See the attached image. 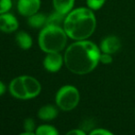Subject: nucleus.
I'll return each instance as SVG.
<instances>
[{
    "label": "nucleus",
    "instance_id": "1",
    "mask_svg": "<svg viewBox=\"0 0 135 135\" xmlns=\"http://www.w3.org/2000/svg\"><path fill=\"white\" fill-rule=\"evenodd\" d=\"M100 52L93 42L78 41L71 44L64 54V64L69 71L76 75H85L96 68Z\"/></svg>",
    "mask_w": 135,
    "mask_h": 135
},
{
    "label": "nucleus",
    "instance_id": "2",
    "mask_svg": "<svg viewBox=\"0 0 135 135\" xmlns=\"http://www.w3.org/2000/svg\"><path fill=\"white\" fill-rule=\"evenodd\" d=\"M96 18L92 10L79 7L68 13L64 20V30L69 38L84 41L90 37L96 28Z\"/></svg>",
    "mask_w": 135,
    "mask_h": 135
},
{
    "label": "nucleus",
    "instance_id": "3",
    "mask_svg": "<svg viewBox=\"0 0 135 135\" xmlns=\"http://www.w3.org/2000/svg\"><path fill=\"white\" fill-rule=\"evenodd\" d=\"M67 34L60 26H45L39 35V46L46 54L60 52L64 49Z\"/></svg>",
    "mask_w": 135,
    "mask_h": 135
},
{
    "label": "nucleus",
    "instance_id": "4",
    "mask_svg": "<svg viewBox=\"0 0 135 135\" xmlns=\"http://www.w3.org/2000/svg\"><path fill=\"white\" fill-rule=\"evenodd\" d=\"M80 99L79 92L73 85H64L58 90L55 97L56 104L61 109L69 111L77 106Z\"/></svg>",
    "mask_w": 135,
    "mask_h": 135
},
{
    "label": "nucleus",
    "instance_id": "5",
    "mask_svg": "<svg viewBox=\"0 0 135 135\" xmlns=\"http://www.w3.org/2000/svg\"><path fill=\"white\" fill-rule=\"evenodd\" d=\"M41 7V0H18V11L24 17H30L37 13Z\"/></svg>",
    "mask_w": 135,
    "mask_h": 135
},
{
    "label": "nucleus",
    "instance_id": "6",
    "mask_svg": "<svg viewBox=\"0 0 135 135\" xmlns=\"http://www.w3.org/2000/svg\"><path fill=\"white\" fill-rule=\"evenodd\" d=\"M22 80H23L24 88H25L28 99L39 96L41 90V86L37 79L30 75H22Z\"/></svg>",
    "mask_w": 135,
    "mask_h": 135
},
{
    "label": "nucleus",
    "instance_id": "7",
    "mask_svg": "<svg viewBox=\"0 0 135 135\" xmlns=\"http://www.w3.org/2000/svg\"><path fill=\"white\" fill-rule=\"evenodd\" d=\"M62 62H64V59L59 52H50V54H47L46 57L43 60V65L47 71L55 73L61 69Z\"/></svg>",
    "mask_w": 135,
    "mask_h": 135
},
{
    "label": "nucleus",
    "instance_id": "8",
    "mask_svg": "<svg viewBox=\"0 0 135 135\" xmlns=\"http://www.w3.org/2000/svg\"><path fill=\"white\" fill-rule=\"evenodd\" d=\"M18 21L16 17L9 13L0 15V30L5 33H11L18 30Z\"/></svg>",
    "mask_w": 135,
    "mask_h": 135
},
{
    "label": "nucleus",
    "instance_id": "9",
    "mask_svg": "<svg viewBox=\"0 0 135 135\" xmlns=\"http://www.w3.org/2000/svg\"><path fill=\"white\" fill-rule=\"evenodd\" d=\"M9 92L16 98L23 100L28 99L27 95H26L25 92V88H24L22 76L16 77L10 82V84H9Z\"/></svg>",
    "mask_w": 135,
    "mask_h": 135
},
{
    "label": "nucleus",
    "instance_id": "10",
    "mask_svg": "<svg viewBox=\"0 0 135 135\" xmlns=\"http://www.w3.org/2000/svg\"><path fill=\"white\" fill-rule=\"evenodd\" d=\"M119 48H120V41L115 36H108L101 42V51L104 54H115L119 50Z\"/></svg>",
    "mask_w": 135,
    "mask_h": 135
},
{
    "label": "nucleus",
    "instance_id": "11",
    "mask_svg": "<svg viewBox=\"0 0 135 135\" xmlns=\"http://www.w3.org/2000/svg\"><path fill=\"white\" fill-rule=\"evenodd\" d=\"M58 115V110L54 105H45L38 111V117L42 120H52Z\"/></svg>",
    "mask_w": 135,
    "mask_h": 135
},
{
    "label": "nucleus",
    "instance_id": "12",
    "mask_svg": "<svg viewBox=\"0 0 135 135\" xmlns=\"http://www.w3.org/2000/svg\"><path fill=\"white\" fill-rule=\"evenodd\" d=\"M55 10L62 15H67L72 10L75 0H52Z\"/></svg>",
    "mask_w": 135,
    "mask_h": 135
},
{
    "label": "nucleus",
    "instance_id": "13",
    "mask_svg": "<svg viewBox=\"0 0 135 135\" xmlns=\"http://www.w3.org/2000/svg\"><path fill=\"white\" fill-rule=\"evenodd\" d=\"M47 21V17L41 13H35L32 16L28 17V23L31 28H39L41 27H45L46 26Z\"/></svg>",
    "mask_w": 135,
    "mask_h": 135
},
{
    "label": "nucleus",
    "instance_id": "14",
    "mask_svg": "<svg viewBox=\"0 0 135 135\" xmlns=\"http://www.w3.org/2000/svg\"><path fill=\"white\" fill-rule=\"evenodd\" d=\"M16 41L18 47H20L23 50H28L32 46V39L30 34L25 31L18 32L16 36Z\"/></svg>",
    "mask_w": 135,
    "mask_h": 135
},
{
    "label": "nucleus",
    "instance_id": "15",
    "mask_svg": "<svg viewBox=\"0 0 135 135\" xmlns=\"http://www.w3.org/2000/svg\"><path fill=\"white\" fill-rule=\"evenodd\" d=\"M36 135H59V132L52 125L43 124L35 130Z\"/></svg>",
    "mask_w": 135,
    "mask_h": 135
},
{
    "label": "nucleus",
    "instance_id": "16",
    "mask_svg": "<svg viewBox=\"0 0 135 135\" xmlns=\"http://www.w3.org/2000/svg\"><path fill=\"white\" fill-rule=\"evenodd\" d=\"M64 15H62L57 11H55L52 15L47 17L46 26H60V23L64 20Z\"/></svg>",
    "mask_w": 135,
    "mask_h": 135
},
{
    "label": "nucleus",
    "instance_id": "17",
    "mask_svg": "<svg viewBox=\"0 0 135 135\" xmlns=\"http://www.w3.org/2000/svg\"><path fill=\"white\" fill-rule=\"evenodd\" d=\"M105 1L106 0H86V3L89 8L93 9V10H97V9H99L104 5Z\"/></svg>",
    "mask_w": 135,
    "mask_h": 135
},
{
    "label": "nucleus",
    "instance_id": "18",
    "mask_svg": "<svg viewBox=\"0 0 135 135\" xmlns=\"http://www.w3.org/2000/svg\"><path fill=\"white\" fill-rule=\"evenodd\" d=\"M11 7H12L11 0H0V15L8 12Z\"/></svg>",
    "mask_w": 135,
    "mask_h": 135
},
{
    "label": "nucleus",
    "instance_id": "19",
    "mask_svg": "<svg viewBox=\"0 0 135 135\" xmlns=\"http://www.w3.org/2000/svg\"><path fill=\"white\" fill-rule=\"evenodd\" d=\"M24 130L25 132H33L34 130H35V121H34L33 119L31 118H28L24 120Z\"/></svg>",
    "mask_w": 135,
    "mask_h": 135
},
{
    "label": "nucleus",
    "instance_id": "20",
    "mask_svg": "<svg viewBox=\"0 0 135 135\" xmlns=\"http://www.w3.org/2000/svg\"><path fill=\"white\" fill-rule=\"evenodd\" d=\"M89 135H114V134L107 130H104V129H96V130H93L89 133Z\"/></svg>",
    "mask_w": 135,
    "mask_h": 135
},
{
    "label": "nucleus",
    "instance_id": "21",
    "mask_svg": "<svg viewBox=\"0 0 135 135\" xmlns=\"http://www.w3.org/2000/svg\"><path fill=\"white\" fill-rule=\"evenodd\" d=\"M99 61L103 64H110L112 62V58L110 56V54H100L99 57Z\"/></svg>",
    "mask_w": 135,
    "mask_h": 135
},
{
    "label": "nucleus",
    "instance_id": "22",
    "mask_svg": "<svg viewBox=\"0 0 135 135\" xmlns=\"http://www.w3.org/2000/svg\"><path fill=\"white\" fill-rule=\"evenodd\" d=\"M65 135H85V132L83 130H72Z\"/></svg>",
    "mask_w": 135,
    "mask_h": 135
},
{
    "label": "nucleus",
    "instance_id": "23",
    "mask_svg": "<svg viewBox=\"0 0 135 135\" xmlns=\"http://www.w3.org/2000/svg\"><path fill=\"white\" fill-rule=\"evenodd\" d=\"M5 91H6V85H5V84L3 83V82H1L0 81V97L2 96V95L5 93Z\"/></svg>",
    "mask_w": 135,
    "mask_h": 135
},
{
    "label": "nucleus",
    "instance_id": "24",
    "mask_svg": "<svg viewBox=\"0 0 135 135\" xmlns=\"http://www.w3.org/2000/svg\"><path fill=\"white\" fill-rule=\"evenodd\" d=\"M20 135H36L34 132H25L23 133H20Z\"/></svg>",
    "mask_w": 135,
    "mask_h": 135
}]
</instances>
